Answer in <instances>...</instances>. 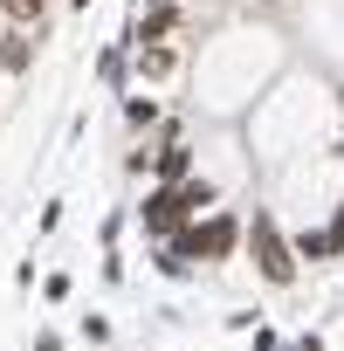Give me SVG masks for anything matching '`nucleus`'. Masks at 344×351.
Segmentation results:
<instances>
[{
	"label": "nucleus",
	"instance_id": "obj_1",
	"mask_svg": "<svg viewBox=\"0 0 344 351\" xmlns=\"http://www.w3.org/2000/svg\"><path fill=\"white\" fill-rule=\"evenodd\" d=\"M241 248H248V262H255V276H262L269 289H296V276H303V255H296V241L275 228V214H255Z\"/></svg>",
	"mask_w": 344,
	"mask_h": 351
},
{
	"label": "nucleus",
	"instance_id": "obj_2",
	"mask_svg": "<svg viewBox=\"0 0 344 351\" xmlns=\"http://www.w3.org/2000/svg\"><path fill=\"white\" fill-rule=\"evenodd\" d=\"M241 241H248V228H241V214H234V207H214V214H200L193 228L172 234V248H180L186 262H228Z\"/></svg>",
	"mask_w": 344,
	"mask_h": 351
},
{
	"label": "nucleus",
	"instance_id": "obj_3",
	"mask_svg": "<svg viewBox=\"0 0 344 351\" xmlns=\"http://www.w3.org/2000/svg\"><path fill=\"white\" fill-rule=\"evenodd\" d=\"M180 28H186V8H180V0H138L117 42H124V49H145V42H180Z\"/></svg>",
	"mask_w": 344,
	"mask_h": 351
},
{
	"label": "nucleus",
	"instance_id": "obj_4",
	"mask_svg": "<svg viewBox=\"0 0 344 351\" xmlns=\"http://www.w3.org/2000/svg\"><path fill=\"white\" fill-rule=\"evenodd\" d=\"M138 221H145V234H151V241H172L180 228H193V214H186L180 186H145V207H138Z\"/></svg>",
	"mask_w": 344,
	"mask_h": 351
},
{
	"label": "nucleus",
	"instance_id": "obj_5",
	"mask_svg": "<svg viewBox=\"0 0 344 351\" xmlns=\"http://www.w3.org/2000/svg\"><path fill=\"white\" fill-rule=\"evenodd\" d=\"M180 69H186V49H180V42H145V49H131V83H138V90H165Z\"/></svg>",
	"mask_w": 344,
	"mask_h": 351
},
{
	"label": "nucleus",
	"instance_id": "obj_6",
	"mask_svg": "<svg viewBox=\"0 0 344 351\" xmlns=\"http://www.w3.org/2000/svg\"><path fill=\"white\" fill-rule=\"evenodd\" d=\"M200 172V152H193V138L180 131V138H165L158 131V145H151V186H186Z\"/></svg>",
	"mask_w": 344,
	"mask_h": 351
},
{
	"label": "nucleus",
	"instance_id": "obj_7",
	"mask_svg": "<svg viewBox=\"0 0 344 351\" xmlns=\"http://www.w3.org/2000/svg\"><path fill=\"white\" fill-rule=\"evenodd\" d=\"M42 49V28H0V76H21Z\"/></svg>",
	"mask_w": 344,
	"mask_h": 351
},
{
	"label": "nucleus",
	"instance_id": "obj_8",
	"mask_svg": "<svg viewBox=\"0 0 344 351\" xmlns=\"http://www.w3.org/2000/svg\"><path fill=\"white\" fill-rule=\"evenodd\" d=\"M158 124H165V104H158L151 90H131V97H124V131L145 138V131H158Z\"/></svg>",
	"mask_w": 344,
	"mask_h": 351
},
{
	"label": "nucleus",
	"instance_id": "obj_9",
	"mask_svg": "<svg viewBox=\"0 0 344 351\" xmlns=\"http://www.w3.org/2000/svg\"><path fill=\"white\" fill-rule=\"evenodd\" d=\"M49 0H0V21H8V28H49Z\"/></svg>",
	"mask_w": 344,
	"mask_h": 351
},
{
	"label": "nucleus",
	"instance_id": "obj_10",
	"mask_svg": "<svg viewBox=\"0 0 344 351\" xmlns=\"http://www.w3.org/2000/svg\"><path fill=\"white\" fill-rule=\"evenodd\" d=\"M289 241H296L303 262H330V255H344V248L330 241V228H303V234H289Z\"/></svg>",
	"mask_w": 344,
	"mask_h": 351
},
{
	"label": "nucleus",
	"instance_id": "obj_11",
	"mask_svg": "<svg viewBox=\"0 0 344 351\" xmlns=\"http://www.w3.org/2000/svg\"><path fill=\"white\" fill-rule=\"evenodd\" d=\"M97 76H103V83H110V90H117V83H124V76H131V49H124V42H110V49H103V56H97Z\"/></svg>",
	"mask_w": 344,
	"mask_h": 351
},
{
	"label": "nucleus",
	"instance_id": "obj_12",
	"mask_svg": "<svg viewBox=\"0 0 344 351\" xmlns=\"http://www.w3.org/2000/svg\"><path fill=\"white\" fill-rule=\"evenodd\" d=\"M124 172H131V180H151V145H145V138L124 152Z\"/></svg>",
	"mask_w": 344,
	"mask_h": 351
},
{
	"label": "nucleus",
	"instance_id": "obj_13",
	"mask_svg": "<svg viewBox=\"0 0 344 351\" xmlns=\"http://www.w3.org/2000/svg\"><path fill=\"white\" fill-rule=\"evenodd\" d=\"M83 344H110V317L90 310V317H83Z\"/></svg>",
	"mask_w": 344,
	"mask_h": 351
},
{
	"label": "nucleus",
	"instance_id": "obj_14",
	"mask_svg": "<svg viewBox=\"0 0 344 351\" xmlns=\"http://www.w3.org/2000/svg\"><path fill=\"white\" fill-rule=\"evenodd\" d=\"M56 228H62V200H49V207H42V221H35V234H56Z\"/></svg>",
	"mask_w": 344,
	"mask_h": 351
},
{
	"label": "nucleus",
	"instance_id": "obj_15",
	"mask_svg": "<svg viewBox=\"0 0 344 351\" xmlns=\"http://www.w3.org/2000/svg\"><path fill=\"white\" fill-rule=\"evenodd\" d=\"M255 351H282V337H275V324H255Z\"/></svg>",
	"mask_w": 344,
	"mask_h": 351
},
{
	"label": "nucleus",
	"instance_id": "obj_16",
	"mask_svg": "<svg viewBox=\"0 0 344 351\" xmlns=\"http://www.w3.org/2000/svg\"><path fill=\"white\" fill-rule=\"evenodd\" d=\"M296 351H323V337H317V330H303V337H296Z\"/></svg>",
	"mask_w": 344,
	"mask_h": 351
},
{
	"label": "nucleus",
	"instance_id": "obj_17",
	"mask_svg": "<svg viewBox=\"0 0 344 351\" xmlns=\"http://www.w3.org/2000/svg\"><path fill=\"white\" fill-rule=\"evenodd\" d=\"M35 351H62V337H56V330H42V337H35Z\"/></svg>",
	"mask_w": 344,
	"mask_h": 351
},
{
	"label": "nucleus",
	"instance_id": "obj_18",
	"mask_svg": "<svg viewBox=\"0 0 344 351\" xmlns=\"http://www.w3.org/2000/svg\"><path fill=\"white\" fill-rule=\"evenodd\" d=\"M69 8H76V14H90V0H69Z\"/></svg>",
	"mask_w": 344,
	"mask_h": 351
},
{
	"label": "nucleus",
	"instance_id": "obj_19",
	"mask_svg": "<svg viewBox=\"0 0 344 351\" xmlns=\"http://www.w3.org/2000/svg\"><path fill=\"white\" fill-rule=\"evenodd\" d=\"M337 110H344V90H337Z\"/></svg>",
	"mask_w": 344,
	"mask_h": 351
},
{
	"label": "nucleus",
	"instance_id": "obj_20",
	"mask_svg": "<svg viewBox=\"0 0 344 351\" xmlns=\"http://www.w3.org/2000/svg\"><path fill=\"white\" fill-rule=\"evenodd\" d=\"M49 8H62V0H49Z\"/></svg>",
	"mask_w": 344,
	"mask_h": 351
}]
</instances>
